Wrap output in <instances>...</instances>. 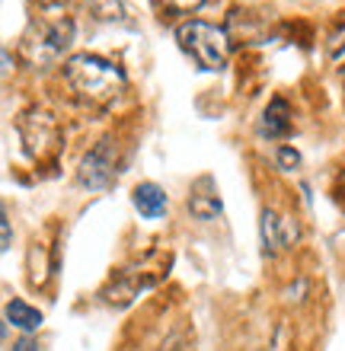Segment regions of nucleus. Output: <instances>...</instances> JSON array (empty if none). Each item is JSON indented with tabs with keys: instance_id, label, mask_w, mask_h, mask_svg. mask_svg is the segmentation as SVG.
I'll use <instances>...</instances> for the list:
<instances>
[{
	"instance_id": "nucleus-1",
	"label": "nucleus",
	"mask_w": 345,
	"mask_h": 351,
	"mask_svg": "<svg viewBox=\"0 0 345 351\" xmlns=\"http://www.w3.org/2000/svg\"><path fill=\"white\" fill-rule=\"evenodd\" d=\"M64 80L71 84V90L86 102L106 106L112 102L121 90H125V74L112 61L96 55H74L64 64Z\"/></svg>"
},
{
	"instance_id": "nucleus-2",
	"label": "nucleus",
	"mask_w": 345,
	"mask_h": 351,
	"mask_svg": "<svg viewBox=\"0 0 345 351\" xmlns=\"http://www.w3.org/2000/svg\"><path fill=\"white\" fill-rule=\"evenodd\" d=\"M74 32H77L74 16H71L64 0H42L38 13L32 16V29H29V38H26L29 55L36 61H51V58L61 55L71 45Z\"/></svg>"
},
{
	"instance_id": "nucleus-3",
	"label": "nucleus",
	"mask_w": 345,
	"mask_h": 351,
	"mask_svg": "<svg viewBox=\"0 0 345 351\" xmlns=\"http://www.w3.org/2000/svg\"><path fill=\"white\" fill-rule=\"evenodd\" d=\"M176 42L202 71H224L230 58V38L221 26L205 19H189L176 26Z\"/></svg>"
},
{
	"instance_id": "nucleus-4",
	"label": "nucleus",
	"mask_w": 345,
	"mask_h": 351,
	"mask_svg": "<svg viewBox=\"0 0 345 351\" xmlns=\"http://www.w3.org/2000/svg\"><path fill=\"white\" fill-rule=\"evenodd\" d=\"M77 179L84 189L90 192H106L115 179V147L109 141L96 144L84 160H80V169H77Z\"/></svg>"
},
{
	"instance_id": "nucleus-5",
	"label": "nucleus",
	"mask_w": 345,
	"mask_h": 351,
	"mask_svg": "<svg viewBox=\"0 0 345 351\" xmlns=\"http://www.w3.org/2000/svg\"><path fill=\"white\" fill-rule=\"evenodd\" d=\"M19 134L26 141V150L32 157H42L51 144L58 141V128H55V119L42 109H29L19 115Z\"/></svg>"
},
{
	"instance_id": "nucleus-6",
	"label": "nucleus",
	"mask_w": 345,
	"mask_h": 351,
	"mask_svg": "<svg viewBox=\"0 0 345 351\" xmlns=\"http://www.w3.org/2000/svg\"><path fill=\"white\" fill-rule=\"evenodd\" d=\"M189 214H192L195 221H217V217L224 214V202H221V195L215 192V182H211L208 176L192 189V195H189Z\"/></svg>"
},
{
	"instance_id": "nucleus-7",
	"label": "nucleus",
	"mask_w": 345,
	"mask_h": 351,
	"mask_svg": "<svg viewBox=\"0 0 345 351\" xmlns=\"http://www.w3.org/2000/svg\"><path fill=\"white\" fill-rule=\"evenodd\" d=\"M131 202H134V208H138L141 217H147V221H157V217H163V214H167V192H163L157 182L134 185Z\"/></svg>"
},
{
	"instance_id": "nucleus-8",
	"label": "nucleus",
	"mask_w": 345,
	"mask_h": 351,
	"mask_svg": "<svg viewBox=\"0 0 345 351\" xmlns=\"http://www.w3.org/2000/svg\"><path fill=\"white\" fill-rule=\"evenodd\" d=\"M288 131H291V109L281 96H275V99L265 106V112H262L259 134L262 138H285Z\"/></svg>"
},
{
	"instance_id": "nucleus-9",
	"label": "nucleus",
	"mask_w": 345,
	"mask_h": 351,
	"mask_svg": "<svg viewBox=\"0 0 345 351\" xmlns=\"http://www.w3.org/2000/svg\"><path fill=\"white\" fill-rule=\"evenodd\" d=\"M259 230H262V250H265V256H275V252H281V246H288V237H285V221H281L272 208H262Z\"/></svg>"
},
{
	"instance_id": "nucleus-10",
	"label": "nucleus",
	"mask_w": 345,
	"mask_h": 351,
	"mask_svg": "<svg viewBox=\"0 0 345 351\" xmlns=\"http://www.w3.org/2000/svg\"><path fill=\"white\" fill-rule=\"evenodd\" d=\"M7 323L16 326L19 332H36L42 326V313L26 300H10L7 304Z\"/></svg>"
},
{
	"instance_id": "nucleus-11",
	"label": "nucleus",
	"mask_w": 345,
	"mask_h": 351,
	"mask_svg": "<svg viewBox=\"0 0 345 351\" xmlns=\"http://www.w3.org/2000/svg\"><path fill=\"white\" fill-rule=\"evenodd\" d=\"M90 3V10H93L99 19H106V23H121L125 19V3L121 0H86Z\"/></svg>"
},
{
	"instance_id": "nucleus-12",
	"label": "nucleus",
	"mask_w": 345,
	"mask_h": 351,
	"mask_svg": "<svg viewBox=\"0 0 345 351\" xmlns=\"http://www.w3.org/2000/svg\"><path fill=\"white\" fill-rule=\"evenodd\" d=\"M275 163H278V169H285V173H294V169H300V154L291 144H281L278 150H275Z\"/></svg>"
},
{
	"instance_id": "nucleus-13",
	"label": "nucleus",
	"mask_w": 345,
	"mask_h": 351,
	"mask_svg": "<svg viewBox=\"0 0 345 351\" xmlns=\"http://www.w3.org/2000/svg\"><path fill=\"white\" fill-rule=\"evenodd\" d=\"M10 246H13V227L7 217V204L0 202V252H7Z\"/></svg>"
},
{
	"instance_id": "nucleus-14",
	"label": "nucleus",
	"mask_w": 345,
	"mask_h": 351,
	"mask_svg": "<svg viewBox=\"0 0 345 351\" xmlns=\"http://www.w3.org/2000/svg\"><path fill=\"white\" fill-rule=\"evenodd\" d=\"M329 55H333V58L345 55V23L336 29V32H333V36H329Z\"/></svg>"
},
{
	"instance_id": "nucleus-15",
	"label": "nucleus",
	"mask_w": 345,
	"mask_h": 351,
	"mask_svg": "<svg viewBox=\"0 0 345 351\" xmlns=\"http://www.w3.org/2000/svg\"><path fill=\"white\" fill-rule=\"evenodd\" d=\"M160 3H167L169 10H179V13H189V10H198L205 0H160Z\"/></svg>"
},
{
	"instance_id": "nucleus-16",
	"label": "nucleus",
	"mask_w": 345,
	"mask_h": 351,
	"mask_svg": "<svg viewBox=\"0 0 345 351\" xmlns=\"http://www.w3.org/2000/svg\"><path fill=\"white\" fill-rule=\"evenodd\" d=\"M10 351H38V342H36V339H19V342L13 345Z\"/></svg>"
},
{
	"instance_id": "nucleus-17",
	"label": "nucleus",
	"mask_w": 345,
	"mask_h": 351,
	"mask_svg": "<svg viewBox=\"0 0 345 351\" xmlns=\"http://www.w3.org/2000/svg\"><path fill=\"white\" fill-rule=\"evenodd\" d=\"M10 67H13V58H10L7 51L0 48V77H3V74H10Z\"/></svg>"
},
{
	"instance_id": "nucleus-18",
	"label": "nucleus",
	"mask_w": 345,
	"mask_h": 351,
	"mask_svg": "<svg viewBox=\"0 0 345 351\" xmlns=\"http://www.w3.org/2000/svg\"><path fill=\"white\" fill-rule=\"evenodd\" d=\"M3 335H7V323L0 319V342H3Z\"/></svg>"
}]
</instances>
